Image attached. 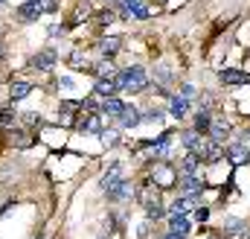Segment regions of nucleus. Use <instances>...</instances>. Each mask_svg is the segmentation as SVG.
<instances>
[{
	"instance_id": "nucleus-1",
	"label": "nucleus",
	"mask_w": 250,
	"mask_h": 239,
	"mask_svg": "<svg viewBox=\"0 0 250 239\" xmlns=\"http://www.w3.org/2000/svg\"><path fill=\"white\" fill-rule=\"evenodd\" d=\"M184 143H187L189 152H192L198 161H204V164H212V161L221 158V143H215V140H201L198 131H189L187 137H184Z\"/></svg>"
},
{
	"instance_id": "nucleus-2",
	"label": "nucleus",
	"mask_w": 250,
	"mask_h": 239,
	"mask_svg": "<svg viewBox=\"0 0 250 239\" xmlns=\"http://www.w3.org/2000/svg\"><path fill=\"white\" fill-rule=\"evenodd\" d=\"M117 85H120L123 91H131V94L143 91V88L148 85V79H146V70H143V67H128V70H123V73H120Z\"/></svg>"
},
{
	"instance_id": "nucleus-3",
	"label": "nucleus",
	"mask_w": 250,
	"mask_h": 239,
	"mask_svg": "<svg viewBox=\"0 0 250 239\" xmlns=\"http://www.w3.org/2000/svg\"><path fill=\"white\" fill-rule=\"evenodd\" d=\"M41 12H44L41 0H26V3H21V6H18V18H21L23 24L38 21V18H41Z\"/></svg>"
},
{
	"instance_id": "nucleus-4",
	"label": "nucleus",
	"mask_w": 250,
	"mask_h": 239,
	"mask_svg": "<svg viewBox=\"0 0 250 239\" xmlns=\"http://www.w3.org/2000/svg\"><path fill=\"white\" fill-rule=\"evenodd\" d=\"M120 181H125V169H123V164H114V167L102 175V190H105V192H111Z\"/></svg>"
},
{
	"instance_id": "nucleus-5",
	"label": "nucleus",
	"mask_w": 250,
	"mask_h": 239,
	"mask_svg": "<svg viewBox=\"0 0 250 239\" xmlns=\"http://www.w3.org/2000/svg\"><path fill=\"white\" fill-rule=\"evenodd\" d=\"M221 82H224V85H248L250 73L248 70H236V67H224V70H221Z\"/></svg>"
},
{
	"instance_id": "nucleus-6",
	"label": "nucleus",
	"mask_w": 250,
	"mask_h": 239,
	"mask_svg": "<svg viewBox=\"0 0 250 239\" xmlns=\"http://www.w3.org/2000/svg\"><path fill=\"white\" fill-rule=\"evenodd\" d=\"M56 61H59V53L47 47V50H41V53L32 59V67H35V70H53V64H56Z\"/></svg>"
},
{
	"instance_id": "nucleus-7",
	"label": "nucleus",
	"mask_w": 250,
	"mask_h": 239,
	"mask_svg": "<svg viewBox=\"0 0 250 239\" xmlns=\"http://www.w3.org/2000/svg\"><path fill=\"white\" fill-rule=\"evenodd\" d=\"M209 134H212L215 143H224V137L230 134V122H227L224 117H215L212 122H209Z\"/></svg>"
},
{
	"instance_id": "nucleus-8",
	"label": "nucleus",
	"mask_w": 250,
	"mask_h": 239,
	"mask_svg": "<svg viewBox=\"0 0 250 239\" xmlns=\"http://www.w3.org/2000/svg\"><path fill=\"white\" fill-rule=\"evenodd\" d=\"M175 178H178V175L172 172V167H166V164H154V184H157V187H169Z\"/></svg>"
},
{
	"instance_id": "nucleus-9",
	"label": "nucleus",
	"mask_w": 250,
	"mask_h": 239,
	"mask_svg": "<svg viewBox=\"0 0 250 239\" xmlns=\"http://www.w3.org/2000/svg\"><path fill=\"white\" fill-rule=\"evenodd\" d=\"M117 79H99L96 82V88H93V94L96 96H102V99H108V96H117Z\"/></svg>"
},
{
	"instance_id": "nucleus-10",
	"label": "nucleus",
	"mask_w": 250,
	"mask_h": 239,
	"mask_svg": "<svg viewBox=\"0 0 250 239\" xmlns=\"http://www.w3.org/2000/svg\"><path fill=\"white\" fill-rule=\"evenodd\" d=\"M227 158H230V164H248V146L245 143H233L230 149H227Z\"/></svg>"
},
{
	"instance_id": "nucleus-11",
	"label": "nucleus",
	"mask_w": 250,
	"mask_h": 239,
	"mask_svg": "<svg viewBox=\"0 0 250 239\" xmlns=\"http://www.w3.org/2000/svg\"><path fill=\"white\" fill-rule=\"evenodd\" d=\"M120 122H123L125 128H134V125H140V122H143V117H140V111H137L134 105H125L123 114H120Z\"/></svg>"
},
{
	"instance_id": "nucleus-12",
	"label": "nucleus",
	"mask_w": 250,
	"mask_h": 239,
	"mask_svg": "<svg viewBox=\"0 0 250 239\" xmlns=\"http://www.w3.org/2000/svg\"><path fill=\"white\" fill-rule=\"evenodd\" d=\"M181 190H184L187 195H198V192L204 190V184H201L198 175H184V178H181Z\"/></svg>"
},
{
	"instance_id": "nucleus-13",
	"label": "nucleus",
	"mask_w": 250,
	"mask_h": 239,
	"mask_svg": "<svg viewBox=\"0 0 250 239\" xmlns=\"http://www.w3.org/2000/svg\"><path fill=\"white\" fill-rule=\"evenodd\" d=\"M123 102L117 99V96H108V99H102V114H108V117H120L123 114Z\"/></svg>"
},
{
	"instance_id": "nucleus-14",
	"label": "nucleus",
	"mask_w": 250,
	"mask_h": 239,
	"mask_svg": "<svg viewBox=\"0 0 250 239\" xmlns=\"http://www.w3.org/2000/svg\"><path fill=\"white\" fill-rule=\"evenodd\" d=\"M108 195H111V198H117V201H125V198H131V195H134V187H131L128 181H120Z\"/></svg>"
},
{
	"instance_id": "nucleus-15",
	"label": "nucleus",
	"mask_w": 250,
	"mask_h": 239,
	"mask_svg": "<svg viewBox=\"0 0 250 239\" xmlns=\"http://www.w3.org/2000/svg\"><path fill=\"white\" fill-rule=\"evenodd\" d=\"M189 111V99H184V96H172V105H169V114H172V117H184V114H187Z\"/></svg>"
},
{
	"instance_id": "nucleus-16",
	"label": "nucleus",
	"mask_w": 250,
	"mask_h": 239,
	"mask_svg": "<svg viewBox=\"0 0 250 239\" xmlns=\"http://www.w3.org/2000/svg\"><path fill=\"white\" fill-rule=\"evenodd\" d=\"M120 44H123V41H120L117 35H111V38H102V41H99V53H102V56H114V53L120 50Z\"/></svg>"
},
{
	"instance_id": "nucleus-17",
	"label": "nucleus",
	"mask_w": 250,
	"mask_h": 239,
	"mask_svg": "<svg viewBox=\"0 0 250 239\" xmlns=\"http://www.w3.org/2000/svg\"><path fill=\"white\" fill-rule=\"evenodd\" d=\"M29 91H32V85L29 82H12V88H9V96L12 99H23V96H29Z\"/></svg>"
},
{
	"instance_id": "nucleus-18",
	"label": "nucleus",
	"mask_w": 250,
	"mask_h": 239,
	"mask_svg": "<svg viewBox=\"0 0 250 239\" xmlns=\"http://www.w3.org/2000/svg\"><path fill=\"white\" fill-rule=\"evenodd\" d=\"M79 131H99V117L96 114H82V120L76 122Z\"/></svg>"
},
{
	"instance_id": "nucleus-19",
	"label": "nucleus",
	"mask_w": 250,
	"mask_h": 239,
	"mask_svg": "<svg viewBox=\"0 0 250 239\" xmlns=\"http://www.w3.org/2000/svg\"><path fill=\"white\" fill-rule=\"evenodd\" d=\"M198 164H201V161H198V158L189 152L187 158L181 161V175H195V172H198Z\"/></svg>"
},
{
	"instance_id": "nucleus-20",
	"label": "nucleus",
	"mask_w": 250,
	"mask_h": 239,
	"mask_svg": "<svg viewBox=\"0 0 250 239\" xmlns=\"http://www.w3.org/2000/svg\"><path fill=\"white\" fill-rule=\"evenodd\" d=\"M209 122H212V117H209V111H198V114H195V131H198V134L209 131Z\"/></svg>"
},
{
	"instance_id": "nucleus-21",
	"label": "nucleus",
	"mask_w": 250,
	"mask_h": 239,
	"mask_svg": "<svg viewBox=\"0 0 250 239\" xmlns=\"http://www.w3.org/2000/svg\"><path fill=\"white\" fill-rule=\"evenodd\" d=\"M169 228H172L175 234H184V237H187V234H189L187 216H172V219H169Z\"/></svg>"
},
{
	"instance_id": "nucleus-22",
	"label": "nucleus",
	"mask_w": 250,
	"mask_h": 239,
	"mask_svg": "<svg viewBox=\"0 0 250 239\" xmlns=\"http://www.w3.org/2000/svg\"><path fill=\"white\" fill-rule=\"evenodd\" d=\"M93 73H96V79H114V73H117V70H114V64H111V61H102Z\"/></svg>"
},
{
	"instance_id": "nucleus-23",
	"label": "nucleus",
	"mask_w": 250,
	"mask_h": 239,
	"mask_svg": "<svg viewBox=\"0 0 250 239\" xmlns=\"http://www.w3.org/2000/svg\"><path fill=\"white\" fill-rule=\"evenodd\" d=\"M9 137H12V143H15V146H18V149H26V146H29V143H32V140H29V134H26V131H12V134H9Z\"/></svg>"
},
{
	"instance_id": "nucleus-24",
	"label": "nucleus",
	"mask_w": 250,
	"mask_h": 239,
	"mask_svg": "<svg viewBox=\"0 0 250 239\" xmlns=\"http://www.w3.org/2000/svg\"><path fill=\"white\" fill-rule=\"evenodd\" d=\"M102 143L105 146H117L120 143V134L117 131H102Z\"/></svg>"
},
{
	"instance_id": "nucleus-25",
	"label": "nucleus",
	"mask_w": 250,
	"mask_h": 239,
	"mask_svg": "<svg viewBox=\"0 0 250 239\" xmlns=\"http://www.w3.org/2000/svg\"><path fill=\"white\" fill-rule=\"evenodd\" d=\"M146 213H148V219H163V207H160V201H157V204H148Z\"/></svg>"
},
{
	"instance_id": "nucleus-26",
	"label": "nucleus",
	"mask_w": 250,
	"mask_h": 239,
	"mask_svg": "<svg viewBox=\"0 0 250 239\" xmlns=\"http://www.w3.org/2000/svg\"><path fill=\"white\" fill-rule=\"evenodd\" d=\"M15 122H18V114L15 111H3L0 114V125H15Z\"/></svg>"
},
{
	"instance_id": "nucleus-27",
	"label": "nucleus",
	"mask_w": 250,
	"mask_h": 239,
	"mask_svg": "<svg viewBox=\"0 0 250 239\" xmlns=\"http://www.w3.org/2000/svg\"><path fill=\"white\" fill-rule=\"evenodd\" d=\"M160 120H163V114H160V111H154V108L143 114V122H160Z\"/></svg>"
},
{
	"instance_id": "nucleus-28",
	"label": "nucleus",
	"mask_w": 250,
	"mask_h": 239,
	"mask_svg": "<svg viewBox=\"0 0 250 239\" xmlns=\"http://www.w3.org/2000/svg\"><path fill=\"white\" fill-rule=\"evenodd\" d=\"M79 108H82V102H62V114H73Z\"/></svg>"
},
{
	"instance_id": "nucleus-29",
	"label": "nucleus",
	"mask_w": 250,
	"mask_h": 239,
	"mask_svg": "<svg viewBox=\"0 0 250 239\" xmlns=\"http://www.w3.org/2000/svg\"><path fill=\"white\" fill-rule=\"evenodd\" d=\"M195 219H198V222H207V219H209V210H207V207H195Z\"/></svg>"
},
{
	"instance_id": "nucleus-30",
	"label": "nucleus",
	"mask_w": 250,
	"mask_h": 239,
	"mask_svg": "<svg viewBox=\"0 0 250 239\" xmlns=\"http://www.w3.org/2000/svg\"><path fill=\"white\" fill-rule=\"evenodd\" d=\"M157 76H160V82H169V79H172L169 67H157Z\"/></svg>"
},
{
	"instance_id": "nucleus-31",
	"label": "nucleus",
	"mask_w": 250,
	"mask_h": 239,
	"mask_svg": "<svg viewBox=\"0 0 250 239\" xmlns=\"http://www.w3.org/2000/svg\"><path fill=\"white\" fill-rule=\"evenodd\" d=\"M181 96H184V99H192V96H195V88H192V85H184V91H181Z\"/></svg>"
},
{
	"instance_id": "nucleus-32",
	"label": "nucleus",
	"mask_w": 250,
	"mask_h": 239,
	"mask_svg": "<svg viewBox=\"0 0 250 239\" xmlns=\"http://www.w3.org/2000/svg\"><path fill=\"white\" fill-rule=\"evenodd\" d=\"M227 228H230V231H242V228H245V225H242V222H239V219H227Z\"/></svg>"
},
{
	"instance_id": "nucleus-33",
	"label": "nucleus",
	"mask_w": 250,
	"mask_h": 239,
	"mask_svg": "<svg viewBox=\"0 0 250 239\" xmlns=\"http://www.w3.org/2000/svg\"><path fill=\"white\" fill-rule=\"evenodd\" d=\"M41 6H44V12H56V9H59L56 0H47V3H41Z\"/></svg>"
},
{
	"instance_id": "nucleus-34",
	"label": "nucleus",
	"mask_w": 250,
	"mask_h": 239,
	"mask_svg": "<svg viewBox=\"0 0 250 239\" xmlns=\"http://www.w3.org/2000/svg\"><path fill=\"white\" fill-rule=\"evenodd\" d=\"M23 120H26L29 125H38V122H41V120H38V114H23Z\"/></svg>"
},
{
	"instance_id": "nucleus-35",
	"label": "nucleus",
	"mask_w": 250,
	"mask_h": 239,
	"mask_svg": "<svg viewBox=\"0 0 250 239\" xmlns=\"http://www.w3.org/2000/svg\"><path fill=\"white\" fill-rule=\"evenodd\" d=\"M166 239H187V237H184V234H175V231H169V234H166Z\"/></svg>"
},
{
	"instance_id": "nucleus-36",
	"label": "nucleus",
	"mask_w": 250,
	"mask_h": 239,
	"mask_svg": "<svg viewBox=\"0 0 250 239\" xmlns=\"http://www.w3.org/2000/svg\"><path fill=\"white\" fill-rule=\"evenodd\" d=\"M0 56H3V47H0Z\"/></svg>"
},
{
	"instance_id": "nucleus-37",
	"label": "nucleus",
	"mask_w": 250,
	"mask_h": 239,
	"mask_svg": "<svg viewBox=\"0 0 250 239\" xmlns=\"http://www.w3.org/2000/svg\"><path fill=\"white\" fill-rule=\"evenodd\" d=\"M0 3H6V0H0Z\"/></svg>"
}]
</instances>
